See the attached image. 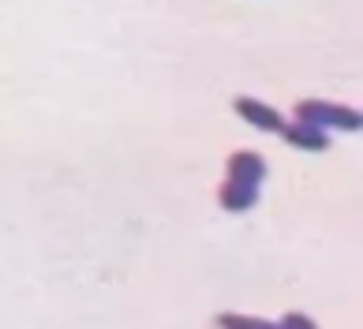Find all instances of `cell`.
<instances>
[{
	"mask_svg": "<svg viewBox=\"0 0 363 329\" xmlns=\"http://www.w3.org/2000/svg\"><path fill=\"white\" fill-rule=\"evenodd\" d=\"M296 120L315 123V128H337V131H359L363 128L359 108L330 105V101H315V98H307V101L296 105Z\"/></svg>",
	"mask_w": 363,
	"mask_h": 329,
	"instance_id": "6da1fadb",
	"label": "cell"
},
{
	"mask_svg": "<svg viewBox=\"0 0 363 329\" xmlns=\"http://www.w3.org/2000/svg\"><path fill=\"white\" fill-rule=\"evenodd\" d=\"M233 108L240 116H244V123H251V128H259V131H281L285 128V116L277 113L274 105H266V101H255V98H236Z\"/></svg>",
	"mask_w": 363,
	"mask_h": 329,
	"instance_id": "7a4b0ae2",
	"label": "cell"
},
{
	"mask_svg": "<svg viewBox=\"0 0 363 329\" xmlns=\"http://www.w3.org/2000/svg\"><path fill=\"white\" fill-rule=\"evenodd\" d=\"M218 202L221 210L228 213H247L255 202H259V184H247V180H236V176H228L218 191Z\"/></svg>",
	"mask_w": 363,
	"mask_h": 329,
	"instance_id": "3957f363",
	"label": "cell"
},
{
	"mask_svg": "<svg viewBox=\"0 0 363 329\" xmlns=\"http://www.w3.org/2000/svg\"><path fill=\"white\" fill-rule=\"evenodd\" d=\"M277 135H285V143L296 146V150H307V154H318V150H326L330 139H326V128H315V123H303V120H292L285 123Z\"/></svg>",
	"mask_w": 363,
	"mask_h": 329,
	"instance_id": "277c9868",
	"label": "cell"
},
{
	"mask_svg": "<svg viewBox=\"0 0 363 329\" xmlns=\"http://www.w3.org/2000/svg\"><path fill=\"white\" fill-rule=\"evenodd\" d=\"M228 176L247 180V184H262L266 180V161L255 154V150H236V154H228Z\"/></svg>",
	"mask_w": 363,
	"mask_h": 329,
	"instance_id": "5b68a950",
	"label": "cell"
},
{
	"mask_svg": "<svg viewBox=\"0 0 363 329\" xmlns=\"http://www.w3.org/2000/svg\"><path fill=\"white\" fill-rule=\"evenodd\" d=\"M218 325H228V329H266L262 318H247V314H221Z\"/></svg>",
	"mask_w": 363,
	"mask_h": 329,
	"instance_id": "8992f818",
	"label": "cell"
},
{
	"mask_svg": "<svg viewBox=\"0 0 363 329\" xmlns=\"http://www.w3.org/2000/svg\"><path fill=\"white\" fill-rule=\"evenodd\" d=\"M281 325H285V329H296V325H300V329H315V322L303 318V314H285V318H281Z\"/></svg>",
	"mask_w": 363,
	"mask_h": 329,
	"instance_id": "52a82bcc",
	"label": "cell"
}]
</instances>
